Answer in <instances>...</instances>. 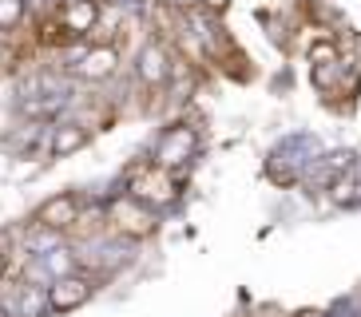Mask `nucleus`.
I'll return each mask as SVG.
<instances>
[{"instance_id":"nucleus-1","label":"nucleus","mask_w":361,"mask_h":317,"mask_svg":"<svg viewBox=\"0 0 361 317\" xmlns=\"http://www.w3.org/2000/svg\"><path fill=\"white\" fill-rule=\"evenodd\" d=\"M128 194L159 214L163 206H171V202H175V194H179V190H175L171 170H163L159 163H151V167H139V175L131 179V190H128Z\"/></svg>"},{"instance_id":"nucleus-2","label":"nucleus","mask_w":361,"mask_h":317,"mask_svg":"<svg viewBox=\"0 0 361 317\" xmlns=\"http://www.w3.org/2000/svg\"><path fill=\"white\" fill-rule=\"evenodd\" d=\"M199 155V131H195L191 123H175L167 127L159 135V143H155V163H159L163 170L171 167H187L191 158Z\"/></svg>"},{"instance_id":"nucleus-3","label":"nucleus","mask_w":361,"mask_h":317,"mask_svg":"<svg viewBox=\"0 0 361 317\" xmlns=\"http://www.w3.org/2000/svg\"><path fill=\"white\" fill-rule=\"evenodd\" d=\"M107 214H111V222L128 238H147L159 226V214L151 211V206H143L139 199H131V194H116V199L107 202Z\"/></svg>"},{"instance_id":"nucleus-4","label":"nucleus","mask_w":361,"mask_h":317,"mask_svg":"<svg viewBox=\"0 0 361 317\" xmlns=\"http://www.w3.org/2000/svg\"><path fill=\"white\" fill-rule=\"evenodd\" d=\"M92 294H96V278H87V274L60 278V282L48 285V309L52 313H72L84 302H92Z\"/></svg>"},{"instance_id":"nucleus-5","label":"nucleus","mask_w":361,"mask_h":317,"mask_svg":"<svg viewBox=\"0 0 361 317\" xmlns=\"http://www.w3.org/2000/svg\"><path fill=\"white\" fill-rule=\"evenodd\" d=\"M171 72H175V60H171V52L163 48L159 40H147L143 48H139V56H135V75H139L147 87H163V84L171 80Z\"/></svg>"},{"instance_id":"nucleus-6","label":"nucleus","mask_w":361,"mask_h":317,"mask_svg":"<svg viewBox=\"0 0 361 317\" xmlns=\"http://www.w3.org/2000/svg\"><path fill=\"white\" fill-rule=\"evenodd\" d=\"M36 222L48 226V230H72L75 222H80V194L75 190H60L52 199H44V206L36 211Z\"/></svg>"},{"instance_id":"nucleus-7","label":"nucleus","mask_w":361,"mask_h":317,"mask_svg":"<svg viewBox=\"0 0 361 317\" xmlns=\"http://www.w3.org/2000/svg\"><path fill=\"white\" fill-rule=\"evenodd\" d=\"M4 309H8L12 317H48L52 313V309H48V290L28 285V282H20L16 290H12V297L4 302Z\"/></svg>"},{"instance_id":"nucleus-8","label":"nucleus","mask_w":361,"mask_h":317,"mask_svg":"<svg viewBox=\"0 0 361 317\" xmlns=\"http://www.w3.org/2000/svg\"><path fill=\"white\" fill-rule=\"evenodd\" d=\"M87 147V127L75 123V119H60V123H52V143H48V155L52 158H68L75 155V151Z\"/></svg>"},{"instance_id":"nucleus-9","label":"nucleus","mask_w":361,"mask_h":317,"mask_svg":"<svg viewBox=\"0 0 361 317\" xmlns=\"http://www.w3.org/2000/svg\"><path fill=\"white\" fill-rule=\"evenodd\" d=\"M116 68H119V52L116 48H107V44H99V48H87L84 52V60L75 63V75L96 84V80H111Z\"/></svg>"},{"instance_id":"nucleus-10","label":"nucleus","mask_w":361,"mask_h":317,"mask_svg":"<svg viewBox=\"0 0 361 317\" xmlns=\"http://www.w3.org/2000/svg\"><path fill=\"white\" fill-rule=\"evenodd\" d=\"M99 20V4L96 0H72L64 8V24L68 32H75V36H84V32H92Z\"/></svg>"},{"instance_id":"nucleus-11","label":"nucleus","mask_w":361,"mask_h":317,"mask_svg":"<svg viewBox=\"0 0 361 317\" xmlns=\"http://www.w3.org/2000/svg\"><path fill=\"white\" fill-rule=\"evenodd\" d=\"M36 258L44 262V270H48V278H52V282L72 278L75 270H80V258H75L72 246H60V250H52V254H36Z\"/></svg>"},{"instance_id":"nucleus-12","label":"nucleus","mask_w":361,"mask_h":317,"mask_svg":"<svg viewBox=\"0 0 361 317\" xmlns=\"http://www.w3.org/2000/svg\"><path fill=\"white\" fill-rule=\"evenodd\" d=\"M24 246H28V254H52V250H60V246H68V242H64L60 230H48V226L32 222V226L24 230Z\"/></svg>"},{"instance_id":"nucleus-13","label":"nucleus","mask_w":361,"mask_h":317,"mask_svg":"<svg viewBox=\"0 0 361 317\" xmlns=\"http://www.w3.org/2000/svg\"><path fill=\"white\" fill-rule=\"evenodd\" d=\"M329 199H334V206H345V211L361 206V179H353L350 170L338 175V179L329 182Z\"/></svg>"},{"instance_id":"nucleus-14","label":"nucleus","mask_w":361,"mask_h":317,"mask_svg":"<svg viewBox=\"0 0 361 317\" xmlns=\"http://www.w3.org/2000/svg\"><path fill=\"white\" fill-rule=\"evenodd\" d=\"M24 8H28V0H0V28L12 32L24 20Z\"/></svg>"},{"instance_id":"nucleus-15","label":"nucleus","mask_w":361,"mask_h":317,"mask_svg":"<svg viewBox=\"0 0 361 317\" xmlns=\"http://www.w3.org/2000/svg\"><path fill=\"white\" fill-rule=\"evenodd\" d=\"M24 282L28 285H40V290H48V285H52V278H48V270H44V262L40 258H28V266H24Z\"/></svg>"},{"instance_id":"nucleus-16","label":"nucleus","mask_w":361,"mask_h":317,"mask_svg":"<svg viewBox=\"0 0 361 317\" xmlns=\"http://www.w3.org/2000/svg\"><path fill=\"white\" fill-rule=\"evenodd\" d=\"M226 4H231V0H202V8L214 12V16H219V12H226Z\"/></svg>"},{"instance_id":"nucleus-17","label":"nucleus","mask_w":361,"mask_h":317,"mask_svg":"<svg viewBox=\"0 0 361 317\" xmlns=\"http://www.w3.org/2000/svg\"><path fill=\"white\" fill-rule=\"evenodd\" d=\"M175 8H183V12H195V8H202V0H171Z\"/></svg>"},{"instance_id":"nucleus-18","label":"nucleus","mask_w":361,"mask_h":317,"mask_svg":"<svg viewBox=\"0 0 361 317\" xmlns=\"http://www.w3.org/2000/svg\"><path fill=\"white\" fill-rule=\"evenodd\" d=\"M314 60H334V48H314Z\"/></svg>"},{"instance_id":"nucleus-19","label":"nucleus","mask_w":361,"mask_h":317,"mask_svg":"<svg viewBox=\"0 0 361 317\" xmlns=\"http://www.w3.org/2000/svg\"><path fill=\"white\" fill-rule=\"evenodd\" d=\"M4 278H8V258L0 254V285H4Z\"/></svg>"},{"instance_id":"nucleus-20","label":"nucleus","mask_w":361,"mask_h":317,"mask_svg":"<svg viewBox=\"0 0 361 317\" xmlns=\"http://www.w3.org/2000/svg\"><path fill=\"white\" fill-rule=\"evenodd\" d=\"M0 317H12V313H8V309H4V302H0Z\"/></svg>"},{"instance_id":"nucleus-21","label":"nucleus","mask_w":361,"mask_h":317,"mask_svg":"<svg viewBox=\"0 0 361 317\" xmlns=\"http://www.w3.org/2000/svg\"><path fill=\"white\" fill-rule=\"evenodd\" d=\"M40 4H60V0H40Z\"/></svg>"},{"instance_id":"nucleus-22","label":"nucleus","mask_w":361,"mask_h":317,"mask_svg":"<svg viewBox=\"0 0 361 317\" xmlns=\"http://www.w3.org/2000/svg\"><path fill=\"white\" fill-rule=\"evenodd\" d=\"M0 60H4V48H0Z\"/></svg>"},{"instance_id":"nucleus-23","label":"nucleus","mask_w":361,"mask_h":317,"mask_svg":"<svg viewBox=\"0 0 361 317\" xmlns=\"http://www.w3.org/2000/svg\"><path fill=\"white\" fill-rule=\"evenodd\" d=\"M310 317H322V313H310Z\"/></svg>"}]
</instances>
